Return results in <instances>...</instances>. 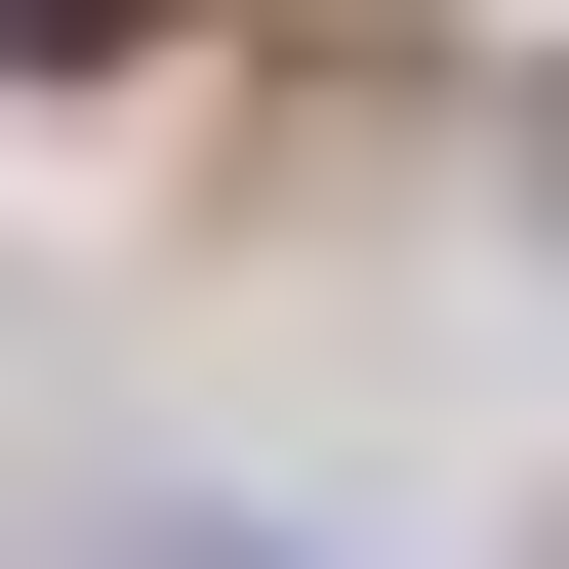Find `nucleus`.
I'll list each match as a JSON object with an SVG mask.
<instances>
[{"label":"nucleus","mask_w":569,"mask_h":569,"mask_svg":"<svg viewBox=\"0 0 569 569\" xmlns=\"http://www.w3.org/2000/svg\"><path fill=\"white\" fill-rule=\"evenodd\" d=\"M0 41H163V0H0Z\"/></svg>","instance_id":"f257e3e1"}]
</instances>
